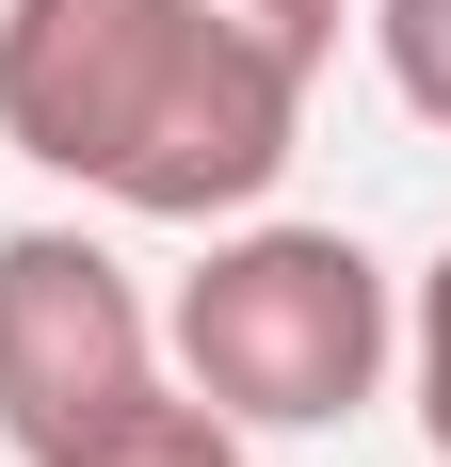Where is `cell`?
<instances>
[{"label":"cell","mask_w":451,"mask_h":467,"mask_svg":"<svg viewBox=\"0 0 451 467\" xmlns=\"http://www.w3.org/2000/svg\"><path fill=\"white\" fill-rule=\"evenodd\" d=\"M194 16H226V33L258 48V65H290V81L339 65V0H194Z\"/></svg>","instance_id":"8992f818"},{"label":"cell","mask_w":451,"mask_h":467,"mask_svg":"<svg viewBox=\"0 0 451 467\" xmlns=\"http://www.w3.org/2000/svg\"><path fill=\"white\" fill-rule=\"evenodd\" d=\"M162 323H145V290L113 242L81 226H0V451L16 467H65L97 451L113 420L162 403Z\"/></svg>","instance_id":"3957f363"},{"label":"cell","mask_w":451,"mask_h":467,"mask_svg":"<svg viewBox=\"0 0 451 467\" xmlns=\"http://www.w3.org/2000/svg\"><path fill=\"white\" fill-rule=\"evenodd\" d=\"M371 48H387L419 130H451V0H371Z\"/></svg>","instance_id":"5b68a950"},{"label":"cell","mask_w":451,"mask_h":467,"mask_svg":"<svg viewBox=\"0 0 451 467\" xmlns=\"http://www.w3.org/2000/svg\"><path fill=\"white\" fill-rule=\"evenodd\" d=\"M0 145L145 226H226L290 178L307 81L194 0H0Z\"/></svg>","instance_id":"6da1fadb"},{"label":"cell","mask_w":451,"mask_h":467,"mask_svg":"<svg viewBox=\"0 0 451 467\" xmlns=\"http://www.w3.org/2000/svg\"><path fill=\"white\" fill-rule=\"evenodd\" d=\"M65 467H242V420H210L194 387H162L145 420H113L97 451H65Z\"/></svg>","instance_id":"277c9868"},{"label":"cell","mask_w":451,"mask_h":467,"mask_svg":"<svg viewBox=\"0 0 451 467\" xmlns=\"http://www.w3.org/2000/svg\"><path fill=\"white\" fill-rule=\"evenodd\" d=\"M162 355H178V387L210 420H242V435H339L371 387L404 371V306L371 275V242H339V226H242V210H226V242L178 275V306H162Z\"/></svg>","instance_id":"7a4b0ae2"},{"label":"cell","mask_w":451,"mask_h":467,"mask_svg":"<svg viewBox=\"0 0 451 467\" xmlns=\"http://www.w3.org/2000/svg\"><path fill=\"white\" fill-rule=\"evenodd\" d=\"M404 387H419V435H435V467H451V242H435V275H419V306H404Z\"/></svg>","instance_id":"52a82bcc"}]
</instances>
